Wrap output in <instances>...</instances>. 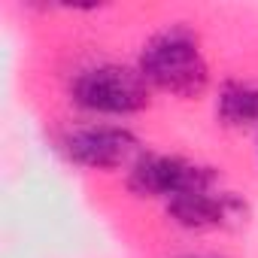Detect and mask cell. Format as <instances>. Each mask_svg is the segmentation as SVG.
<instances>
[{
  "label": "cell",
  "instance_id": "6da1fadb",
  "mask_svg": "<svg viewBox=\"0 0 258 258\" xmlns=\"http://www.w3.org/2000/svg\"><path fill=\"white\" fill-rule=\"evenodd\" d=\"M137 70L152 91H164L179 100H195L210 88V61L201 37L182 22L155 31L143 43Z\"/></svg>",
  "mask_w": 258,
  "mask_h": 258
},
{
  "label": "cell",
  "instance_id": "7a4b0ae2",
  "mask_svg": "<svg viewBox=\"0 0 258 258\" xmlns=\"http://www.w3.org/2000/svg\"><path fill=\"white\" fill-rule=\"evenodd\" d=\"M70 100L91 115H137L152 103V88L137 67L118 61L85 64L70 79Z\"/></svg>",
  "mask_w": 258,
  "mask_h": 258
},
{
  "label": "cell",
  "instance_id": "3957f363",
  "mask_svg": "<svg viewBox=\"0 0 258 258\" xmlns=\"http://www.w3.org/2000/svg\"><path fill=\"white\" fill-rule=\"evenodd\" d=\"M58 149L70 164L85 170H121V167H131L146 152L131 127L112 124V121L73 124L70 131L61 134Z\"/></svg>",
  "mask_w": 258,
  "mask_h": 258
},
{
  "label": "cell",
  "instance_id": "277c9868",
  "mask_svg": "<svg viewBox=\"0 0 258 258\" xmlns=\"http://www.w3.org/2000/svg\"><path fill=\"white\" fill-rule=\"evenodd\" d=\"M219 185V176L213 167L182 158V155H164V152H143L127 167V188L137 198H155V201H173L185 191Z\"/></svg>",
  "mask_w": 258,
  "mask_h": 258
},
{
  "label": "cell",
  "instance_id": "5b68a950",
  "mask_svg": "<svg viewBox=\"0 0 258 258\" xmlns=\"http://www.w3.org/2000/svg\"><path fill=\"white\" fill-rule=\"evenodd\" d=\"M164 213L182 231H219V228L240 225L246 219V204L234 191L210 185V188L185 191V195L167 201Z\"/></svg>",
  "mask_w": 258,
  "mask_h": 258
},
{
  "label": "cell",
  "instance_id": "8992f818",
  "mask_svg": "<svg viewBox=\"0 0 258 258\" xmlns=\"http://www.w3.org/2000/svg\"><path fill=\"white\" fill-rule=\"evenodd\" d=\"M216 115L228 127H258V82L225 79L216 94Z\"/></svg>",
  "mask_w": 258,
  "mask_h": 258
},
{
  "label": "cell",
  "instance_id": "52a82bcc",
  "mask_svg": "<svg viewBox=\"0 0 258 258\" xmlns=\"http://www.w3.org/2000/svg\"><path fill=\"white\" fill-rule=\"evenodd\" d=\"M182 258H225V255H182Z\"/></svg>",
  "mask_w": 258,
  "mask_h": 258
}]
</instances>
